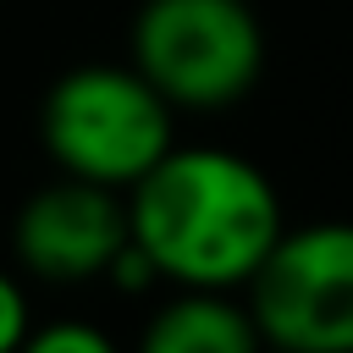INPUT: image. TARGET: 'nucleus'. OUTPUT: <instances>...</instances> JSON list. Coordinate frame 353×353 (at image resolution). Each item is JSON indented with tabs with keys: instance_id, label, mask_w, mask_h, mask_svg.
Here are the masks:
<instances>
[{
	"instance_id": "nucleus-3",
	"label": "nucleus",
	"mask_w": 353,
	"mask_h": 353,
	"mask_svg": "<svg viewBox=\"0 0 353 353\" xmlns=\"http://www.w3.org/2000/svg\"><path fill=\"white\" fill-rule=\"evenodd\" d=\"M127 66L171 110H221L259 83L265 28L248 0H143Z\"/></svg>"
},
{
	"instance_id": "nucleus-4",
	"label": "nucleus",
	"mask_w": 353,
	"mask_h": 353,
	"mask_svg": "<svg viewBox=\"0 0 353 353\" xmlns=\"http://www.w3.org/2000/svg\"><path fill=\"white\" fill-rule=\"evenodd\" d=\"M243 287L265 347L353 353V221L281 226Z\"/></svg>"
},
{
	"instance_id": "nucleus-8",
	"label": "nucleus",
	"mask_w": 353,
	"mask_h": 353,
	"mask_svg": "<svg viewBox=\"0 0 353 353\" xmlns=\"http://www.w3.org/2000/svg\"><path fill=\"white\" fill-rule=\"evenodd\" d=\"M28 331H33V325H28V298H22V287L0 270V353H17Z\"/></svg>"
},
{
	"instance_id": "nucleus-1",
	"label": "nucleus",
	"mask_w": 353,
	"mask_h": 353,
	"mask_svg": "<svg viewBox=\"0 0 353 353\" xmlns=\"http://www.w3.org/2000/svg\"><path fill=\"white\" fill-rule=\"evenodd\" d=\"M281 232L270 176L210 143H171L127 188V237L160 281L232 292Z\"/></svg>"
},
{
	"instance_id": "nucleus-5",
	"label": "nucleus",
	"mask_w": 353,
	"mask_h": 353,
	"mask_svg": "<svg viewBox=\"0 0 353 353\" xmlns=\"http://www.w3.org/2000/svg\"><path fill=\"white\" fill-rule=\"evenodd\" d=\"M11 248L44 281H94L127 248V199L83 176L44 182L22 199Z\"/></svg>"
},
{
	"instance_id": "nucleus-6",
	"label": "nucleus",
	"mask_w": 353,
	"mask_h": 353,
	"mask_svg": "<svg viewBox=\"0 0 353 353\" xmlns=\"http://www.w3.org/2000/svg\"><path fill=\"white\" fill-rule=\"evenodd\" d=\"M259 331L243 303L210 287H182L160 303L138 336V353H259Z\"/></svg>"
},
{
	"instance_id": "nucleus-2",
	"label": "nucleus",
	"mask_w": 353,
	"mask_h": 353,
	"mask_svg": "<svg viewBox=\"0 0 353 353\" xmlns=\"http://www.w3.org/2000/svg\"><path fill=\"white\" fill-rule=\"evenodd\" d=\"M171 105L132 66H72L50 83L39 105V143L61 165V176H83L127 193L176 138Z\"/></svg>"
},
{
	"instance_id": "nucleus-7",
	"label": "nucleus",
	"mask_w": 353,
	"mask_h": 353,
	"mask_svg": "<svg viewBox=\"0 0 353 353\" xmlns=\"http://www.w3.org/2000/svg\"><path fill=\"white\" fill-rule=\"evenodd\" d=\"M17 353H121V347L88 320H55L44 331H28Z\"/></svg>"
}]
</instances>
